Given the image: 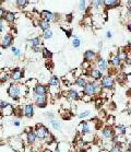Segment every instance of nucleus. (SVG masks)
<instances>
[{"instance_id": "2eb2a0df", "label": "nucleus", "mask_w": 131, "mask_h": 152, "mask_svg": "<svg viewBox=\"0 0 131 152\" xmlns=\"http://www.w3.org/2000/svg\"><path fill=\"white\" fill-rule=\"evenodd\" d=\"M121 62H122V60H121L120 57L118 56V53L117 54L113 55V56L109 58V65L111 66L113 68H118V67H120Z\"/></svg>"}, {"instance_id": "8fccbe9b", "label": "nucleus", "mask_w": 131, "mask_h": 152, "mask_svg": "<svg viewBox=\"0 0 131 152\" xmlns=\"http://www.w3.org/2000/svg\"><path fill=\"white\" fill-rule=\"evenodd\" d=\"M127 29H128V31H129V32L131 33V22L127 24Z\"/></svg>"}, {"instance_id": "79ce46f5", "label": "nucleus", "mask_w": 131, "mask_h": 152, "mask_svg": "<svg viewBox=\"0 0 131 152\" xmlns=\"http://www.w3.org/2000/svg\"><path fill=\"white\" fill-rule=\"evenodd\" d=\"M32 51L34 53H42V49H41V46H36V47H31Z\"/></svg>"}, {"instance_id": "423d86ee", "label": "nucleus", "mask_w": 131, "mask_h": 152, "mask_svg": "<svg viewBox=\"0 0 131 152\" xmlns=\"http://www.w3.org/2000/svg\"><path fill=\"white\" fill-rule=\"evenodd\" d=\"M101 84L104 90H113L115 85V80L111 76H104L101 80Z\"/></svg>"}, {"instance_id": "7c9ffc66", "label": "nucleus", "mask_w": 131, "mask_h": 152, "mask_svg": "<svg viewBox=\"0 0 131 152\" xmlns=\"http://www.w3.org/2000/svg\"><path fill=\"white\" fill-rule=\"evenodd\" d=\"M28 0H15V6L20 9H23L28 6Z\"/></svg>"}, {"instance_id": "49530a36", "label": "nucleus", "mask_w": 131, "mask_h": 152, "mask_svg": "<svg viewBox=\"0 0 131 152\" xmlns=\"http://www.w3.org/2000/svg\"><path fill=\"white\" fill-rule=\"evenodd\" d=\"M106 37L107 38H111V37H113V34H111L110 31H107L106 32Z\"/></svg>"}, {"instance_id": "5fc2aeb1", "label": "nucleus", "mask_w": 131, "mask_h": 152, "mask_svg": "<svg viewBox=\"0 0 131 152\" xmlns=\"http://www.w3.org/2000/svg\"><path fill=\"white\" fill-rule=\"evenodd\" d=\"M103 152H109V150H103Z\"/></svg>"}, {"instance_id": "aec40b11", "label": "nucleus", "mask_w": 131, "mask_h": 152, "mask_svg": "<svg viewBox=\"0 0 131 152\" xmlns=\"http://www.w3.org/2000/svg\"><path fill=\"white\" fill-rule=\"evenodd\" d=\"M88 82H89V81L86 79V77H83V76L79 77V78H75V84L77 87L81 88L82 90L85 88V85L88 84Z\"/></svg>"}, {"instance_id": "3c124183", "label": "nucleus", "mask_w": 131, "mask_h": 152, "mask_svg": "<svg viewBox=\"0 0 131 152\" xmlns=\"http://www.w3.org/2000/svg\"><path fill=\"white\" fill-rule=\"evenodd\" d=\"M127 4L128 6H131V0H127Z\"/></svg>"}, {"instance_id": "f3484780", "label": "nucleus", "mask_w": 131, "mask_h": 152, "mask_svg": "<svg viewBox=\"0 0 131 152\" xmlns=\"http://www.w3.org/2000/svg\"><path fill=\"white\" fill-rule=\"evenodd\" d=\"M28 44L31 47H36V46H42L43 45V37L41 36H35L33 38H30L28 41Z\"/></svg>"}, {"instance_id": "393cba45", "label": "nucleus", "mask_w": 131, "mask_h": 152, "mask_svg": "<svg viewBox=\"0 0 131 152\" xmlns=\"http://www.w3.org/2000/svg\"><path fill=\"white\" fill-rule=\"evenodd\" d=\"M4 20L8 22V23H14L15 21V14L11 11H8L6 13V17H4Z\"/></svg>"}, {"instance_id": "a18cd8bd", "label": "nucleus", "mask_w": 131, "mask_h": 152, "mask_svg": "<svg viewBox=\"0 0 131 152\" xmlns=\"http://www.w3.org/2000/svg\"><path fill=\"white\" fill-rule=\"evenodd\" d=\"M46 116L49 118L50 120L54 119V114H53V113H46Z\"/></svg>"}, {"instance_id": "ea45409f", "label": "nucleus", "mask_w": 131, "mask_h": 152, "mask_svg": "<svg viewBox=\"0 0 131 152\" xmlns=\"http://www.w3.org/2000/svg\"><path fill=\"white\" fill-rule=\"evenodd\" d=\"M9 104H10V103H8L7 101H4V100H2V101L0 102V111H2V109H4Z\"/></svg>"}, {"instance_id": "a211bd4d", "label": "nucleus", "mask_w": 131, "mask_h": 152, "mask_svg": "<svg viewBox=\"0 0 131 152\" xmlns=\"http://www.w3.org/2000/svg\"><path fill=\"white\" fill-rule=\"evenodd\" d=\"M120 6V0H104V7L106 9H114Z\"/></svg>"}, {"instance_id": "de8ad7c7", "label": "nucleus", "mask_w": 131, "mask_h": 152, "mask_svg": "<svg viewBox=\"0 0 131 152\" xmlns=\"http://www.w3.org/2000/svg\"><path fill=\"white\" fill-rule=\"evenodd\" d=\"M13 125H14V126L19 127V126H20V122H19V120H14V122H13Z\"/></svg>"}, {"instance_id": "f704fd0d", "label": "nucleus", "mask_w": 131, "mask_h": 152, "mask_svg": "<svg viewBox=\"0 0 131 152\" xmlns=\"http://www.w3.org/2000/svg\"><path fill=\"white\" fill-rule=\"evenodd\" d=\"M9 78H10V75H8V73L1 71V76H0V82H1V84H4V82H7Z\"/></svg>"}, {"instance_id": "f8f14e48", "label": "nucleus", "mask_w": 131, "mask_h": 152, "mask_svg": "<svg viewBox=\"0 0 131 152\" xmlns=\"http://www.w3.org/2000/svg\"><path fill=\"white\" fill-rule=\"evenodd\" d=\"M39 17H41V19L46 20V21L50 22V23L56 20V14H54L53 12H50V11L48 10H43L42 12L39 13Z\"/></svg>"}, {"instance_id": "6ab92c4d", "label": "nucleus", "mask_w": 131, "mask_h": 152, "mask_svg": "<svg viewBox=\"0 0 131 152\" xmlns=\"http://www.w3.org/2000/svg\"><path fill=\"white\" fill-rule=\"evenodd\" d=\"M67 98L71 100V101H78L81 98L80 94H79V92L75 89H70V90L67 92Z\"/></svg>"}, {"instance_id": "9d476101", "label": "nucleus", "mask_w": 131, "mask_h": 152, "mask_svg": "<svg viewBox=\"0 0 131 152\" xmlns=\"http://www.w3.org/2000/svg\"><path fill=\"white\" fill-rule=\"evenodd\" d=\"M116 135H117L116 130H115V128H113V126H107L103 128V130H102V136L106 139H113Z\"/></svg>"}, {"instance_id": "603ef678", "label": "nucleus", "mask_w": 131, "mask_h": 152, "mask_svg": "<svg viewBox=\"0 0 131 152\" xmlns=\"http://www.w3.org/2000/svg\"><path fill=\"white\" fill-rule=\"evenodd\" d=\"M4 2H7V1H10V0H1V2H4Z\"/></svg>"}, {"instance_id": "473e14b6", "label": "nucleus", "mask_w": 131, "mask_h": 152, "mask_svg": "<svg viewBox=\"0 0 131 152\" xmlns=\"http://www.w3.org/2000/svg\"><path fill=\"white\" fill-rule=\"evenodd\" d=\"M109 152H122L121 145H120V143H114V145L110 148Z\"/></svg>"}, {"instance_id": "58836bf2", "label": "nucleus", "mask_w": 131, "mask_h": 152, "mask_svg": "<svg viewBox=\"0 0 131 152\" xmlns=\"http://www.w3.org/2000/svg\"><path fill=\"white\" fill-rule=\"evenodd\" d=\"M118 56L120 57V59L124 62V60H127V53L126 51H119L118 53Z\"/></svg>"}, {"instance_id": "ddd939ff", "label": "nucleus", "mask_w": 131, "mask_h": 152, "mask_svg": "<svg viewBox=\"0 0 131 152\" xmlns=\"http://www.w3.org/2000/svg\"><path fill=\"white\" fill-rule=\"evenodd\" d=\"M78 129H79V131H80L81 134L89 135L90 132H91V127H90V123H89V122H85V120H83V122H81V123L79 124Z\"/></svg>"}, {"instance_id": "bb28decb", "label": "nucleus", "mask_w": 131, "mask_h": 152, "mask_svg": "<svg viewBox=\"0 0 131 152\" xmlns=\"http://www.w3.org/2000/svg\"><path fill=\"white\" fill-rule=\"evenodd\" d=\"M115 130H116V134L117 135H124L126 131H127V128L124 125H116L115 126Z\"/></svg>"}, {"instance_id": "7ed1b4c3", "label": "nucleus", "mask_w": 131, "mask_h": 152, "mask_svg": "<svg viewBox=\"0 0 131 152\" xmlns=\"http://www.w3.org/2000/svg\"><path fill=\"white\" fill-rule=\"evenodd\" d=\"M22 88L20 84H18L17 82H13V83H11L9 85L7 90V93L8 95L10 96L12 100L14 101H18L19 98H21V94H22Z\"/></svg>"}, {"instance_id": "cd10ccee", "label": "nucleus", "mask_w": 131, "mask_h": 152, "mask_svg": "<svg viewBox=\"0 0 131 152\" xmlns=\"http://www.w3.org/2000/svg\"><path fill=\"white\" fill-rule=\"evenodd\" d=\"M42 55L45 59H51V57H53V53L46 47L42 48Z\"/></svg>"}, {"instance_id": "b1692460", "label": "nucleus", "mask_w": 131, "mask_h": 152, "mask_svg": "<svg viewBox=\"0 0 131 152\" xmlns=\"http://www.w3.org/2000/svg\"><path fill=\"white\" fill-rule=\"evenodd\" d=\"M91 7L95 10H99L104 7V0H91Z\"/></svg>"}, {"instance_id": "72a5a7b5", "label": "nucleus", "mask_w": 131, "mask_h": 152, "mask_svg": "<svg viewBox=\"0 0 131 152\" xmlns=\"http://www.w3.org/2000/svg\"><path fill=\"white\" fill-rule=\"evenodd\" d=\"M50 125H51V127H53L55 130H60L61 125L59 122H57V120H55V119H51L50 120Z\"/></svg>"}, {"instance_id": "0eeeda50", "label": "nucleus", "mask_w": 131, "mask_h": 152, "mask_svg": "<svg viewBox=\"0 0 131 152\" xmlns=\"http://www.w3.org/2000/svg\"><path fill=\"white\" fill-rule=\"evenodd\" d=\"M22 78H23V70L20 68H14L11 70L10 72V79L13 81V82H19L21 81Z\"/></svg>"}, {"instance_id": "9b49d317", "label": "nucleus", "mask_w": 131, "mask_h": 152, "mask_svg": "<svg viewBox=\"0 0 131 152\" xmlns=\"http://www.w3.org/2000/svg\"><path fill=\"white\" fill-rule=\"evenodd\" d=\"M47 103H48L47 95H36L35 96V104L38 109H44V107H46Z\"/></svg>"}, {"instance_id": "864d4df0", "label": "nucleus", "mask_w": 131, "mask_h": 152, "mask_svg": "<svg viewBox=\"0 0 131 152\" xmlns=\"http://www.w3.org/2000/svg\"><path fill=\"white\" fill-rule=\"evenodd\" d=\"M78 152H86L85 150H80V151H78Z\"/></svg>"}, {"instance_id": "c756f323", "label": "nucleus", "mask_w": 131, "mask_h": 152, "mask_svg": "<svg viewBox=\"0 0 131 152\" xmlns=\"http://www.w3.org/2000/svg\"><path fill=\"white\" fill-rule=\"evenodd\" d=\"M53 32H51V30H46V31H43V34H42V37L44 40H51L53 38Z\"/></svg>"}, {"instance_id": "4be33fe9", "label": "nucleus", "mask_w": 131, "mask_h": 152, "mask_svg": "<svg viewBox=\"0 0 131 152\" xmlns=\"http://www.w3.org/2000/svg\"><path fill=\"white\" fill-rule=\"evenodd\" d=\"M96 67H97L99 70H102L103 72H105V71H107V69H108V64H107V62L105 59L98 58L97 62H96Z\"/></svg>"}, {"instance_id": "09e8293b", "label": "nucleus", "mask_w": 131, "mask_h": 152, "mask_svg": "<svg viewBox=\"0 0 131 152\" xmlns=\"http://www.w3.org/2000/svg\"><path fill=\"white\" fill-rule=\"evenodd\" d=\"M53 152H62V151H61L60 149H59V148H58V147L56 145V148L54 149V151H53Z\"/></svg>"}, {"instance_id": "1a4fd4ad", "label": "nucleus", "mask_w": 131, "mask_h": 152, "mask_svg": "<svg viewBox=\"0 0 131 152\" xmlns=\"http://www.w3.org/2000/svg\"><path fill=\"white\" fill-rule=\"evenodd\" d=\"M89 76L92 78L93 80H95V81H101V80L103 79V71L102 70H99L97 67L96 68H91L89 70Z\"/></svg>"}, {"instance_id": "6e6552de", "label": "nucleus", "mask_w": 131, "mask_h": 152, "mask_svg": "<svg viewBox=\"0 0 131 152\" xmlns=\"http://www.w3.org/2000/svg\"><path fill=\"white\" fill-rule=\"evenodd\" d=\"M33 93L34 95H47L48 94V88L44 84L37 83L35 84V87L33 88Z\"/></svg>"}, {"instance_id": "dca6fc26", "label": "nucleus", "mask_w": 131, "mask_h": 152, "mask_svg": "<svg viewBox=\"0 0 131 152\" xmlns=\"http://www.w3.org/2000/svg\"><path fill=\"white\" fill-rule=\"evenodd\" d=\"M96 58H97V56H96V53H94L92 49L86 51L84 53V55H83V59H84L85 62H95Z\"/></svg>"}, {"instance_id": "2f4dec72", "label": "nucleus", "mask_w": 131, "mask_h": 152, "mask_svg": "<svg viewBox=\"0 0 131 152\" xmlns=\"http://www.w3.org/2000/svg\"><path fill=\"white\" fill-rule=\"evenodd\" d=\"M80 45H81V40H80V37H79L78 35H75L73 40H72V46L75 48H79L80 47Z\"/></svg>"}, {"instance_id": "a19ab883", "label": "nucleus", "mask_w": 131, "mask_h": 152, "mask_svg": "<svg viewBox=\"0 0 131 152\" xmlns=\"http://www.w3.org/2000/svg\"><path fill=\"white\" fill-rule=\"evenodd\" d=\"M6 10H4V7H1L0 8V19H4V17H6Z\"/></svg>"}, {"instance_id": "f257e3e1", "label": "nucleus", "mask_w": 131, "mask_h": 152, "mask_svg": "<svg viewBox=\"0 0 131 152\" xmlns=\"http://www.w3.org/2000/svg\"><path fill=\"white\" fill-rule=\"evenodd\" d=\"M102 84L98 83L97 81H89L85 88L82 90L83 95H90V96H95V95L101 94L102 92Z\"/></svg>"}, {"instance_id": "e433bc0d", "label": "nucleus", "mask_w": 131, "mask_h": 152, "mask_svg": "<svg viewBox=\"0 0 131 152\" xmlns=\"http://www.w3.org/2000/svg\"><path fill=\"white\" fill-rule=\"evenodd\" d=\"M90 115H91V112H90V111H84V112L80 113L78 116H79V118L84 119V118H86V117H90Z\"/></svg>"}, {"instance_id": "37998d69", "label": "nucleus", "mask_w": 131, "mask_h": 152, "mask_svg": "<svg viewBox=\"0 0 131 152\" xmlns=\"http://www.w3.org/2000/svg\"><path fill=\"white\" fill-rule=\"evenodd\" d=\"M82 100H83L84 102H89V101L92 100V96H90V95H84V96L82 98Z\"/></svg>"}, {"instance_id": "c9c22d12", "label": "nucleus", "mask_w": 131, "mask_h": 152, "mask_svg": "<svg viewBox=\"0 0 131 152\" xmlns=\"http://www.w3.org/2000/svg\"><path fill=\"white\" fill-rule=\"evenodd\" d=\"M86 9V0H80V2H79V10L81 11H85Z\"/></svg>"}, {"instance_id": "c85d7f7f", "label": "nucleus", "mask_w": 131, "mask_h": 152, "mask_svg": "<svg viewBox=\"0 0 131 152\" xmlns=\"http://www.w3.org/2000/svg\"><path fill=\"white\" fill-rule=\"evenodd\" d=\"M11 53H12V55H13L14 57H17V58L22 57V51L20 48L15 47V46H12V47H11Z\"/></svg>"}, {"instance_id": "a878e982", "label": "nucleus", "mask_w": 131, "mask_h": 152, "mask_svg": "<svg viewBox=\"0 0 131 152\" xmlns=\"http://www.w3.org/2000/svg\"><path fill=\"white\" fill-rule=\"evenodd\" d=\"M13 113H14L13 105H11V104H9L6 109L1 111V114H2V115H12Z\"/></svg>"}, {"instance_id": "4c0bfd02", "label": "nucleus", "mask_w": 131, "mask_h": 152, "mask_svg": "<svg viewBox=\"0 0 131 152\" xmlns=\"http://www.w3.org/2000/svg\"><path fill=\"white\" fill-rule=\"evenodd\" d=\"M6 20H4V19H0V32H1V34L4 35V29H6V26H7V24H6Z\"/></svg>"}, {"instance_id": "20e7f679", "label": "nucleus", "mask_w": 131, "mask_h": 152, "mask_svg": "<svg viewBox=\"0 0 131 152\" xmlns=\"http://www.w3.org/2000/svg\"><path fill=\"white\" fill-rule=\"evenodd\" d=\"M60 85H61V82H60V79L58 78L57 76H53L51 78L49 79L48 81V92H49L51 95H57L59 93V91H60Z\"/></svg>"}, {"instance_id": "39448f33", "label": "nucleus", "mask_w": 131, "mask_h": 152, "mask_svg": "<svg viewBox=\"0 0 131 152\" xmlns=\"http://www.w3.org/2000/svg\"><path fill=\"white\" fill-rule=\"evenodd\" d=\"M13 42H14L13 35L10 34V33H6V34L2 35V37H1V48L7 49V48L9 47H12V46H13Z\"/></svg>"}, {"instance_id": "5701e85b", "label": "nucleus", "mask_w": 131, "mask_h": 152, "mask_svg": "<svg viewBox=\"0 0 131 152\" xmlns=\"http://www.w3.org/2000/svg\"><path fill=\"white\" fill-rule=\"evenodd\" d=\"M37 25H38V28L42 30V31H46V30L50 29V22L41 19V20L38 21V23H37Z\"/></svg>"}, {"instance_id": "4468645a", "label": "nucleus", "mask_w": 131, "mask_h": 152, "mask_svg": "<svg viewBox=\"0 0 131 152\" xmlns=\"http://www.w3.org/2000/svg\"><path fill=\"white\" fill-rule=\"evenodd\" d=\"M23 114L25 117L28 118H32L34 115V105L32 103H28L24 105V109H23Z\"/></svg>"}, {"instance_id": "f03ea898", "label": "nucleus", "mask_w": 131, "mask_h": 152, "mask_svg": "<svg viewBox=\"0 0 131 152\" xmlns=\"http://www.w3.org/2000/svg\"><path fill=\"white\" fill-rule=\"evenodd\" d=\"M34 131L36 132V136H37V138H38L39 140H44V141H54V137L51 136L49 130H48L44 125H42V124L36 125Z\"/></svg>"}, {"instance_id": "c03bdc74", "label": "nucleus", "mask_w": 131, "mask_h": 152, "mask_svg": "<svg viewBox=\"0 0 131 152\" xmlns=\"http://www.w3.org/2000/svg\"><path fill=\"white\" fill-rule=\"evenodd\" d=\"M127 14H128V17L131 19V6H128V8H127Z\"/></svg>"}, {"instance_id": "412c9836", "label": "nucleus", "mask_w": 131, "mask_h": 152, "mask_svg": "<svg viewBox=\"0 0 131 152\" xmlns=\"http://www.w3.org/2000/svg\"><path fill=\"white\" fill-rule=\"evenodd\" d=\"M38 138L36 136V132L34 130H28L26 131V140L30 145H33V143H35L36 140H37Z\"/></svg>"}]
</instances>
